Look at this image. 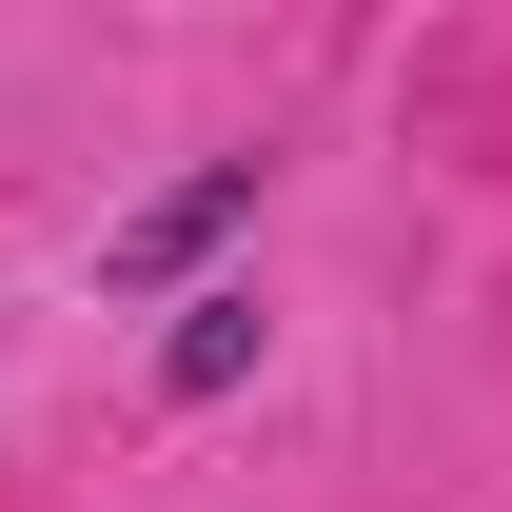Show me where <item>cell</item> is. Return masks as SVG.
<instances>
[{
	"mask_svg": "<svg viewBox=\"0 0 512 512\" xmlns=\"http://www.w3.org/2000/svg\"><path fill=\"white\" fill-rule=\"evenodd\" d=\"M256 197H276V158H197L178 197H138L119 237H99V296H119V316H178V296H197V256L256 237Z\"/></svg>",
	"mask_w": 512,
	"mask_h": 512,
	"instance_id": "6da1fadb",
	"label": "cell"
},
{
	"mask_svg": "<svg viewBox=\"0 0 512 512\" xmlns=\"http://www.w3.org/2000/svg\"><path fill=\"white\" fill-rule=\"evenodd\" d=\"M256 355H276V296H256V276H197V296H178V335H158V414L256 394Z\"/></svg>",
	"mask_w": 512,
	"mask_h": 512,
	"instance_id": "7a4b0ae2",
	"label": "cell"
}]
</instances>
